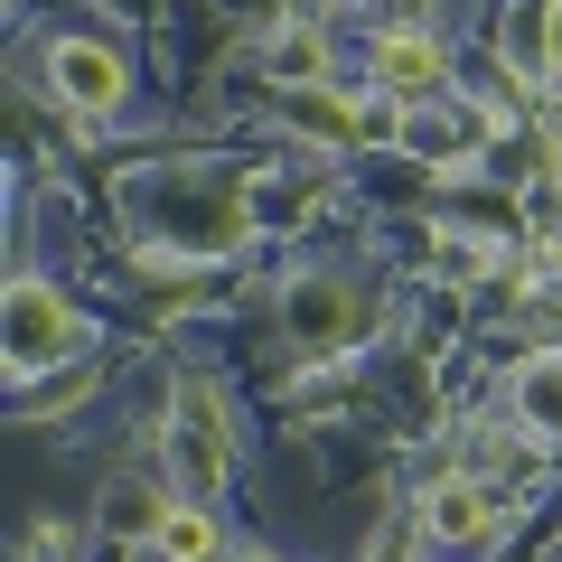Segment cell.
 I'll list each match as a JSON object with an SVG mask.
<instances>
[{"label":"cell","mask_w":562,"mask_h":562,"mask_svg":"<svg viewBox=\"0 0 562 562\" xmlns=\"http://www.w3.org/2000/svg\"><path fill=\"white\" fill-rule=\"evenodd\" d=\"M543 38H553V57H562V0H553V10H543Z\"/></svg>","instance_id":"10"},{"label":"cell","mask_w":562,"mask_h":562,"mask_svg":"<svg viewBox=\"0 0 562 562\" xmlns=\"http://www.w3.org/2000/svg\"><path fill=\"white\" fill-rule=\"evenodd\" d=\"M272 66H281L291 85H319V76H328V47H319V29H281Z\"/></svg>","instance_id":"9"},{"label":"cell","mask_w":562,"mask_h":562,"mask_svg":"<svg viewBox=\"0 0 562 562\" xmlns=\"http://www.w3.org/2000/svg\"><path fill=\"white\" fill-rule=\"evenodd\" d=\"M516 422H525V431H553V441H562V347L525 357V375H516Z\"/></svg>","instance_id":"7"},{"label":"cell","mask_w":562,"mask_h":562,"mask_svg":"<svg viewBox=\"0 0 562 562\" xmlns=\"http://www.w3.org/2000/svg\"><path fill=\"white\" fill-rule=\"evenodd\" d=\"M169 506H179V497H160V487H140V479H113V487H103V525H113L122 543H150Z\"/></svg>","instance_id":"8"},{"label":"cell","mask_w":562,"mask_h":562,"mask_svg":"<svg viewBox=\"0 0 562 562\" xmlns=\"http://www.w3.org/2000/svg\"><path fill=\"white\" fill-rule=\"evenodd\" d=\"M47 85H57L66 113H122V94H132V66L113 57L103 38H47Z\"/></svg>","instance_id":"2"},{"label":"cell","mask_w":562,"mask_h":562,"mask_svg":"<svg viewBox=\"0 0 562 562\" xmlns=\"http://www.w3.org/2000/svg\"><path fill=\"white\" fill-rule=\"evenodd\" d=\"M366 85H375L384 103H422L450 85V47L431 38V29H375V47H366Z\"/></svg>","instance_id":"3"},{"label":"cell","mask_w":562,"mask_h":562,"mask_svg":"<svg viewBox=\"0 0 562 562\" xmlns=\"http://www.w3.org/2000/svg\"><path fill=\"white\" fill-rule=\"evenodd\" d=\"M76 347H85L76 301H66V291H47L38 272H20V281H10V375H38V366L76 357Z\"/></svg>","instance_id":"1"},{"label":"cell","mask_w":562,"mask_h":562,"mask_svg":"<svg viewBox=\"0 0 562 562\" xmlns=\"http://www.w3.org/2000/svg\"><path fill=\"white\" fill-rule=\"evenodd\" d=\"M422 525L441 543H479L487 525H497V497H487L479 479H431V497H422Z\"/></svg>","instance_id":"5"},{"label":"cell","mask_w":562,"mask_h":562,"mask_svg":"<svg viewBox=\"0 0 562 562\" xmlns=\"http://www.w3.org/2000/svg\"><path fill=\"white\" fill-rule=\"evenodd\" d=\"M244 562H272V553H244Z\"/></svg>","instance_id":"11"},{"label":"cell","mask_w":562,"mask_h":562,"mask_svg":"<svg viewBox=\"0 0 562 562\" xmlns=\"http://www.w3.org/2000/svg\"><path fill=\"white\" fill-rule=\"evenodd\" d=\"M291 338L301 347H347L357 338V291L347 281H301L291 291Z\"/></svg>","instance_id":"4"},{"label":"cell","mask_w":562,"mask_h":562,"mask_svg":"<svg viewBox=\"0 0 562 562\" xmlns=\"http://www.w3.org/2000/svg\"><path fill=\"white\" fill-rule=\"evenodd\" d=\"M216 516H206V506L198 497H179V506H169V516H160V535H150V543H140V553H150V562H216Z\"/></svg>","instance_id":"6"}]
</instances>
